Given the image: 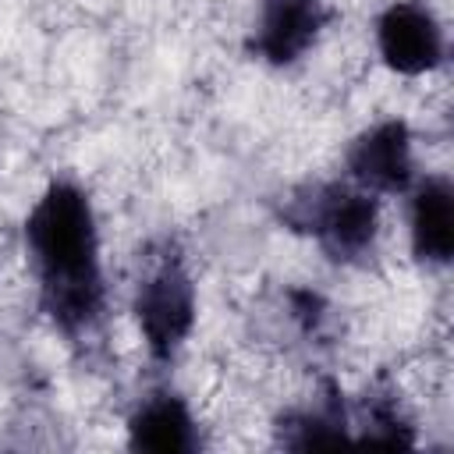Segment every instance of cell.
I'll return each mask as SVG.
<instances>
[{
  "label": "cell",
  "instance_id": "cell-3",
  "mask_svg": "<svg viewBox=\"0 0 454 454\" xmlns=\"http://www.w3.org/2000/svg\"><path fill=\"white\" fill-rule=\"evenodd\" d=\"M131 312L145 351L156 362H170L192 337L199 319V291L181 255H160L135 284Z\"/></svg>",
  "mask_w": 454,
  "mask_h": 454
},
{
  "label": "cell",
  "instance_id": "cell-8",
  "mask_svg": "<svg viewBox=\"0 0 454 454\" xmlns=\"http://www.w3.org/2000/svg\"><path fill=\"white\" fill-rule=\"evenodd\" d=\"M128 447L153 454H188L199 447V422L184 397L156 390L138 401L128 419Z\"/></svg>",
  "mask_w": 454,
  "mask_h": 454
},
{
  "label": "cell",
  "instance_id": "cell-1",
  "mask_svg": "<svg viewBox=\"0 0 454 454\" xmlns=\"http://www.w3.org/2000/svg\"><path fill=\"white\" fill-rule=\"evenodd\" d=\"M21 234L46 319L64 337L89 333L106 298L99 223L89 195L74 181L53 177L32 202Z\"/></svg>",
  "mask_w": 454,
  "mask_h": 454
},
{
  "label": "cell",
  "instance_id": "cell-10",
  "mask_svg": "<svg viewBox=\"0 0 454 454\" xmlns=\"http://www.w3.org/2000/svg\"><path fill=\"white\" fill-rule=\"evenodd\" d=\"M358 440L369 443H383V447H411V426L401 411V404L394 397H372L365 401V419H362V433Z\"/></svg>",
  "mask_w": 454,
  "mask_h": 454
},
{
  "label": "cell",
  "instance_id": "cell-9",
  "mask_svg": "<svg viewBox=\"0 0 454 454\" xmlns=\"http://www.w3.org/2000/svg\"><path fill=\"white\" fill-rule=\"evenodd\" d=\"M340 440H351V415H348L344 394L333 383H326L319 390V397H312L309 404H301L280 419L284 447L309 450V447H326V443H340Z\"/></svg>",
  "mask_w": 454,
  "mask_h": 454
},
{
  "label": "cell",
  "instance_id": "cell-6",
  "mask_svg": "<svg viewBox=\"0 0 454 454\" xmlns=\"http://www.w3.org/2000/svg\"><path fill=\"white\" fill-rule=\"evenodd\" d=\"M323 28L326 0H259L248 50L270 67H287L316 46Z\"/></svg>",
  "mask_w": 454,
  "mask_h": 454
},
{
  "label": "cell",
  "instance_id": "cell-5",
  "mask_svg": "<svg viewBox=\"0 0 454 454\" xmlns=\"http://www.w3.org/2000/svg\"><path fill=\"white\" fill-rule=\"evenodd\" d=\"M376 53L401 78L429 74L447 57L443 25L426 4L394 0L376 14Z\"/></svg>",
  "mask_w": 454,
  "mask_h": 454
},
{
  "label": "cell",
  "instance_id": "cell-2",
  "mask_svg": "<svg viewBox=\"0 0 454 454\" xmlns=\"http://www.w3.org/2000/svg\"><path fill=\"white\" fill-rule=\"evenodd\" d=\"M284 220L309 234L333 262H358L380 234V199L351 181H323L298 192Z\"/></svg>",
  "mask_w": 454,
  "mask_h": 454
},
{
  "label": "cell",
  "instance_id": "cell-4",
  "mask_svg": "<svg viewBox=\"0 0 454 454\" xmlns=\"http://www.w3.org/2000/svg\"><path fill=\"white\" fill-rule=\"evenodd\" d=\"M348 181L376 199L383 195H408L415 184V138L411 128L397 117L376 121L358 131L344 153Z\"/></svg>",
  "mask_w": 454,
  "mask_h": 454
},
{
  "label": "cell",
  "instance_id": "cell-7",
  "mask_svg": "<svg viewBox=\"0 0 454 454\" xmlns=\"http://www.w3.org/2000/svg\"><path fill=\"white\" fill-rule=\"evenodd\" d=\"M408 245L422 266L443 270L454 255V188L443 174L415 177L408 188Z\"/></svg>",
  "mask_w": 454,
  "mask_h": 454
}]
</instances>
